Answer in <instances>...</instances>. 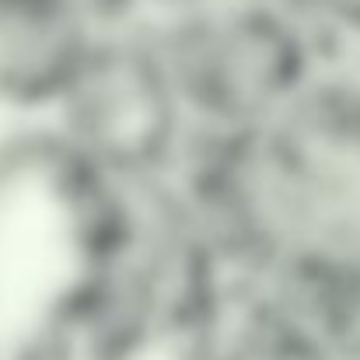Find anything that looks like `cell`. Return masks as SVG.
Instances as JSON below:
<instances>
[{
    "label": "cell",
    "instance_id": "1",
    "mask_svg": "<svg viewBox=\"0 0 360 360\" xmlns=\"http://www.w3.org/2000/svg\"><path fill=\"white\" fill-rule=\"evenodd\" d=\"M147 32L186 140L269 129L319 67V42L294 0H214Z\"/></svg>",
    "mask_w": 360,
    "mask_h": 360
},
{
    "label": "cell",
    "instance_id": "2",
    "mask_svg": "<svg viewBox=\"0 0 360 360\" xmlns=\"http://www.w3.org/2000/svg\"><path fill=\"white\" fill-rule=\"evenodd\" d=\"M39 122L102 175L168 172L186 143V122L143 21L102 28Z\"/></svg>",
    "mask_w": 360,
    "mask_h": 360
},
{
    "label": "cell",
    "instance_id": "4",
    "mask_svg": "<svg viewBox=\"0 0 360 360\" xmlns=\"http://www.w3.org/2000/svg\"><path fill=\"white\" fill-rule=\"evenodd\" d=\"M326 56L360 60V0H294Z\"/></svg>",
    "mask_w": 360,
    "mask_h": 360
},
{
    "label": "cell",
    "instance_id": "3",
    "mask_svg": "<svg viewBox=\"0 0 360 360\" xmlns=\"http://www.w3.org/2000/svg\"><path fill=\"white\" fill-rule=\"evenodd\" d=\"M129 21L112 0H0V109L46 120L95 35Z\"/></svg>",
    "mask_w": 360,
    "mask_h": 360
},
{
    "label": "cell",
    "instance_id": "5",
    "mask_svg": "<svg viewBox=\"0 0 360 360\" xmlns=\"http://www.w3.org/2000/svg\"><path fill=\"white\" fill-rule=\"evenodd\" d=\"M214 0H126V11L133 21H143V25H158V21H172V18H182L189 11H200Z\"/></svg>",
    "mask_w": 360,
    "mask_h": 360
},
{
    "label": "cell",
    "instance_id": "6",
    "mask_svg": "<svg viewBox=\"0 0 360 360\" xmlns=\"http://www.w3.org/2000/svg\"><path fill=\"white\" fill-rule=\"evenodd\" d=\"M112 7H116V11H120L122 18H129V11H126V0H112ZM129 21H133V18H129Z\"/></svg>",
    "mask_w": 360,
    "mask_h": 360
}]
</instances>
